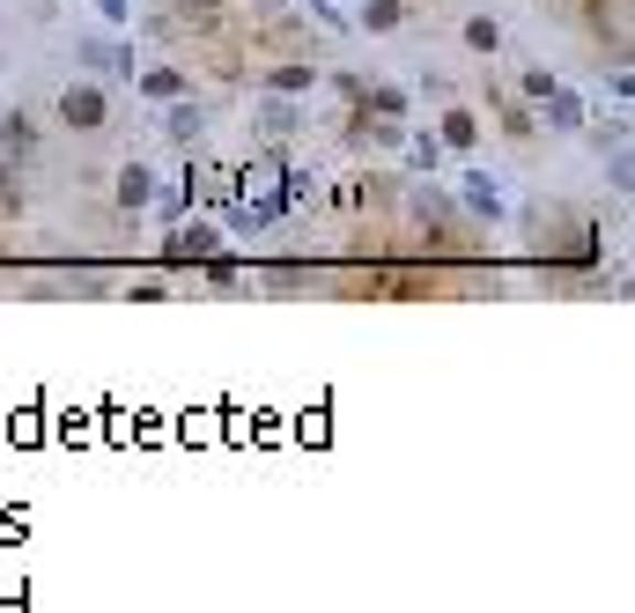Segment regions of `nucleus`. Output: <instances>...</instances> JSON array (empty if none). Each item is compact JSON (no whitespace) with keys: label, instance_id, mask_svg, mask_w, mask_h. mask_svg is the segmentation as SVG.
Instances as JSON below:
<instances>
[{"label":"nucleus","instance_id":"obj_6","mask_svg":"<svg viewBox=\"0 0 635 613\" xmlns=\"http://www.w3.org/2000/svg\"><path fill=\"white\" fill-rule=\"evenodd\" d=\"M539 119L555 126V133H584V97H577V89H562V82H555V89H547V97H539Z\"/></svg>","mask_w":635,"mask_h":613},{"label":"nucleus","instance_id":"obj_7","mask_svg":"<svg viewBox=\"0 0 635 613\" xmlns=\"http://www.w3.org/2000/svg\"><path fill=\"white\" fill-rule=\"evenodd\" d=\"M0 155H8V163H30V155H37V119H30V111H0Z\"/></svg>","mask_w":635,"mask_h":613},{"label":"nucleus","instance_id":"obj_9","mask_svg":"<svg viewBox=\"0 0 635 613\" xmlns=\"http://www.w3.org/2000/svg\"><path fill=\"white\" fill-rule=\"evenodd\" d=\"M163 133H171V141H200V133H207V111H200L193 97H171L163 104Z\"/></svg>","mask_w":635,"mask_h":613},{"label":"nucleus","instance_id":"obj_13","mask_svg":"<svg viewBox=\"0 0 635 613\" xmlns=\"http://www.w3.org/2000/svg\"><path fill=\"white\" fill-rule=\"evenodd\" d=\"M0 207H8V215L23 207V178H15V163H8V155H0Z\"/></svg>","mask_w":635,"mask_h":613},{"label":"nucleus","instance_id":"obj_8","mask_svg":"<svg viewBox=\"0 0 635 613\" xmlns=\"http://www.w3.org/2000/svg\"><path fill=\"white\" fill-rule=\"evenodd\" d=\"M111 200H119L126 215L141 222V207L155 200V171H148V163H126V171H119V185H111Z\"/></svg>","mask_w":635,"mask_h":613},{"label":"nucleus","instance_id":"obj_4","mask_svg":"<svg viewBox=\"0 0 635 613\" xmlns=\"http://www.w3.org/2000/svg\"><path fill=\"white\" fill-rule=\"evenodd\" d=\"M133 89H141L148 104H171V97H193V74L155 60V67H133Z\"/></svg>","mask_w":635,"mask_h":613},{"label":"nucleus","instance_id":"obj_1","mask_svg":"<svg viewBox=\"0 0 635 613\" xmlns=\"http://www.w3.org/2000/svg\"><path fill=\"white\" fill-rule=\"evenodd\" d=\"M52 111H60V126H67V133H104V126H111V82H97V74L60 82Z\"/></svg>","mask_w":635,"mask_h":613},{"label":"nucleus","instance_id":"obj_10","mask_svg":"<svg viewBox=\"0 0 635 613\" xmlns=\"http://www.w3.org/2000/svg\"><path fill=\"white\" fill-rule=\"evenodd\" d=\"M465 52L495 60V52H503V23H495V15H465Z\"/></svg>","mask_w":635,"mask_h":613},{"label":"nucleus","instance_id":"obj_14","mask_svg":"<svg viewBox=\"0 0 635 613\" xmlns=\"http://www.w3.org/2000/svg\"><path fill=\"white\" fill-rule=\"evenodd\" d=\"M177 251H215V222H193V229H177Z\"/></svg>","mask_w":635,"mask_h":613},{"label":"nucleus","instance_id":"obj_12","mask_svg":"<svg viewBox=\"0 0 635 613\" xmlns=\"http://www.w3.org/2000/svg\"><path fill=\"white\" fill-rule=\"evenodd\" d=\"M547 89H555V74H547V67H525V74H517V97H525V104H539Z\"/></svg>","mask_w":635,"mask_h":613},{"label":"nucleus","instance_id":"obj_16","mask_svg":"<svg viewBox=\"0 0 635 613\" xmlns=\"http://www.w3.org/2000/svg\"><path fill=\"white\" fill-rule=\"evenodd\" d=\"M259 8H267V15H273V8H289V0H259Z\"/></svg>","mask_w":635,"mask_h":613},{"label":"nucleus","instance_id":"obj_3","mask_svg":"<svg viewBox=\"0 0 635 613\" xmlns=\"http://www.w3.org/2000/svg\"><path fill=\"white\" fill-rule=\"evenodd\" d=\"M437 141L451 148V155H481V119L465 111V104L443 97V119H437Z\"/></svg>","mask_w":635,"mask_h":613},{"label":"nucleus","instance_id":"obj_5","mask_svg":"<svg viewBox=\"0 0 635 613\" xmlns=\"http://www.w3.org/2000/svg\"><path fill=\"white\" fill-rule=\"evenodd\" d=\"M407 15H415L407 0H363V8H355V30H369V37H399Z\"/></svg>","mask_w":635,"mask_h":613},{"label":"nucleus","instance_id":"obj_11","mask_svg":"<svg viewBox=\"0 0 635 613\" xmlns=\"http://www.w3.org/2000/svg\"><path fill=\"white\" fill-rule=\"evenodd\" d=\"M267 89H273V97H303V89H318V67H273Z\"/></svg>","mask_w":635,"mask_h":613},{"label":"nucleus","instance_id":"obj_2","mask_svg":"<svg viewBox=\"0 0 635 613\" xmlns=\"http://www.w3.org/2000/svg\"><path fill=\"white\" fill-rule=\"evenodd\" d=\"M459 207L473 222H488V229H503L510 222V200H503V185H495L488 171H465V185H459Z\"/></svg>","mask_w":635,"mask_h":613},{"label":"nucleus","instance_id":"obj_15","mask_svg":"<svg viewBox=\"0 0 635 613\" xmlns=\"http://www.w3.org/2000/svg\"><path fill=\"white\" fill-rule=\"evenodd\" d=\"M97 15H104V23H126V15H133V0H97Z\"/></svg>","mask_w":635,"mask_h":613}]
</instances>
